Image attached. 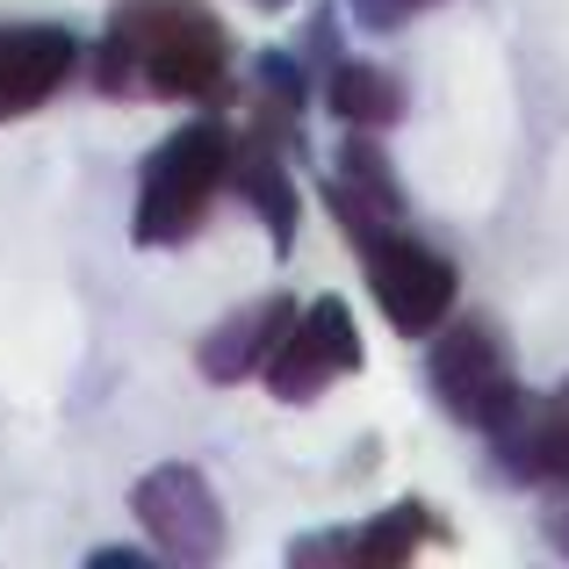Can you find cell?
I'll list each match as a JSON object with an SVG mask.
<instances>
[{
  "mask_svg": "<svg viewBox=\"0 0 569 569\" xmlns=\"http://www.w3.org/2000/svg\"><path fill=\"white\" fill-rule=\"evenodd\" d=\"M296 51H303V66L318 72V80L339 66V58H347V43H339V8H332V0H318V8H310V22H303V43H296Z\"/></svg>",
  "mask_w": 569,
  "mask_h": 569,
  "instance_id": "obj_14",
  "label": "cell"
},
{
  "mask_svg": "<svg viewBox=\"0 0 569 569\" xmlns=\"http://www.w3.org/2000/svg\"><path fill=\"white\" fill-rule=\"evenodd\" d=\"M252 87H260L267 101H281V109H310L318 72L303 66V51H296V43H267V51L252 58Z\"/></svg>",
  "mask_w": 569,
  "mask_h": 569,
  "instance_id": "obj_13",
  "label": "cell"
},
{
  "mask_svg": "<svg viewBox=\"0 0 569 569\" xmlns=\"http://www.w3.org/2000/svg\"><path fill=\"white\" fill-rule=\"evenodd\" d=\"M144 562H152V541H144V548H94V556H87V569H144Z\"/></svg>",
  "mask_w": 569,
  "mask_h": 569,
  "instance_id": "obj_17",
  "label": "cell"
},
{
  "mask_svg": "<svg viewBox=\"0 0 569 569\" xmlns=\"http://www.w3.org/2000/svg\"><path fill=\"white\" fill-rule=\"evenodd\" d=\"M231 138L223 116H194V123L167 130L138 167V202H130V246L173 252L209 223L217 194L231 188Z\"/></svg>",
  "mask_w": 569,
  "mask_h": 569,
  "instance_id": "obj_2",
  "label": "cell"
},
{
  "mask_svg": "<svg viewBox=\"0 0 569 569\" xmlns=\"http://www.w3.org/2000/svg\"><path fill=\"white\" fill-rule=\"evenodd\" d=\"M130 512H138L152 556L181 562V569H209L231 548V519H223V498L209 490V476L194 461H159L130 483Z\"/></svg>",
  "mask_w": 569,
  "mask_h": 569,
  "instance_id": "obj_4",
  "label": "cell"
},
{
  "mask_svg": "<svg viewBox=\"0 0 569 569\" xmlns=\"http://www.w3.org/2000/svg\"><path fill=\"white\" fill-rule=\"evenodd\" d=\"M318 94L347 130H397L403 109H411L403 80L389 66H376V58H339V66L318 80Z\"/></svg>",
  "mask_w": 569,
  "mask_h": 569,
  "instance_id": "obj_11",
  "label": "cell"
},
{
  "mask_svg": "<svg viewBox=\"0 0 569 569\" xmlns=\"http://www.w3.org/2000/svg\"><path fill=\"white\" fill-rule=\"evenodd\" d=\"M426 8H440V0H347L353 29H368V37H397V29L418 22Z\"/></svg>",
  "mask_w": 569,
  "mask_h": 569,
  "instance_id": "obj_15",
  "label": "cell"
},
{
  "mask_svg": "<svg viewBox=\"0 0 569 569\" xmlns=\"http://www.w3.org/2000/svg\"><path fill=\"white\" fill-rule=\"evenodd\" d=\"M361 325H353L347 296H318V303L296 310V325L274 339L260 382L274 389L281 403H318L339 376H361Z\"/></svg>",
  "mask_w": 569,
  "mask_h": 569,
  "instance_id": "obj_6",
  "label": "cell"
},
{
  "mask_svg": "<svg viewBox=\"0 0 569 569\" xmlns=\"http://www.w3.org/2000/svg\"><path fill=\"white\" fill-rule=\"evenodd\" d=\"M296 296L289 289H274V296H260V303H238L231 318H217L202 339H194V368H202V382H217V389H238V382H252L267 368V353H274V339L296 325Z\"/></svg>",
  "mask_w": 569,
  "mask_h": 569,
  "instance_id": "obj_9",
  "label": "cell"
},
{
  "mask_svg": "<svg viewBox=\"0 0 569 569\" xmlns=\"http://www.w3.org/2000/svg\"><path fill=\"white\" fill-rule=\"evenodd\" d=\"M426 541H447V527L432 519V505L397 498L389 512L368 519V527H353V569H403Z\"/></svg>",
  "mask_w": 569,
  "mask_h": 569,
  "instance_id": "obj_12",
  "label": "cell"
},
{
  "mask_svg": "<svg viewBox=\"0 0 569 569\" xmlns=\"http://www.w3.org/2000/svg\"><path fill=\"white\" fill-rule=\"evenodd\" d=\"M289 562H296V569H310V562L353 569V527H332V533H303V541H289Z\"/></svg>",
  "mask_w": 569,
  "mask_h": 569,
  "instance_id": "obj_16",
  "label": "cell"
},
{
  "mask_svg": "<svg viewBox=\"0 0 569 569\" xmlns=\"http://www.w3.org/2000/svg\"><path fill=\"white\" fill-rule=\"evenodd\" d=\"M231 188H238V202L267 223V246L289 260L296 231H303V194H296L289 152H274V144H260L252 130H238L231 138Z\"/></svg>",
  "mask_w": 569,
  "mask_h": 569,
  "instance_id": "obj_10",
  "label": "cell"
},
{
  "mask_svg": "<svg viewBox=\"0 0 569 569\" xmlns=\"http://www.w3.org/2000/svg\"><path fill=\"white\" fill-rule=\"evenodd\" d=\"M246 8H260V14H281V8H296V0H246Z\"/></svg>",
  "mask_w": 569,
  "mask_h": 569,
  "instance_id": "obj_18",
  "label": "cell"
},
{
  "mask_svg": "<svg viewBox=\"0 0 569 569\" xmlns=\"http://www.w3.org/2000/svg\"><path fill=\"white\" fill-rule=\"evenodd\" d=\"M426 389L455 426L469 432H498L505 418L527 403V382L512 368V339L498 318L469 310V318H447L426 339Z\"/></svg>",
  "mask_w": 569,
  "mask_h": 569,
  "instance_id": "obj_3",
  "label": "cell"
},
{
  "mask_svg": "<svg viewBox=\"0 0 569 569\" xmlns=\"http://www.w3.org/2000/svg\"><path fill=\"white\" fill-rule=\"evenodd\" d=\"M361 267H368V296H376V310L389 318L397 339H432L455 318V296H461L455 260L440 246H426V238H411L403 223L361 252Z\"/></svg>",
  "mask_w": 569,
  "mask_h": 569,
  "instance_id": "obj_5",
  "label": "cell"
},
{
  "mask_svg": "<svg viewBox=\"0 0 569 569\" xmlns=\"http://www.w3.org/2000/svg\"><path fill=\"white\" fill-rule=\"evenodd\" d=\"M80 66L87 43L66 22H0V123L37 116Z\"/></svg>",
  "mask_w": 569,
  "mask_h": 569,
  "instance_id": "obj_8",
  "label": "cell"
},
{
  "mask_svg": "<svg viewBox=\"0 0 569 569\" xmlns=\"http://www.w3.org/2000/svg\"><path fill=\"white\" fill-rule=\"evenodd\" d=\"M101 94H159L217 109L231 94V29L209 0H116L101 43H87Z\"/></svg>",
  "mask_w": 569,
  "mask_h": 569,
  "instance_id": "obj_1",
  "label": "cell"
},
{
  "mask_svg": "<svg viewBox=\"0 0 569 569\" xmlns=\"http://www.w3.org/2000/svg\"><path fill=\"white\" fill-rule=\"evenodd\" d=\"M325 209L339 217L353 252H368L382 231H397L411 209H403V188H397V167L382 152V130H347L332 152V181H325Z\"/></svg>",
  "mask_w": 569,
  "mask_h": 569,
  "instance_id": "obj_7",
  "label": "cell"
}]
</instances>
